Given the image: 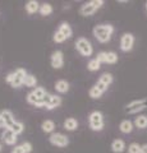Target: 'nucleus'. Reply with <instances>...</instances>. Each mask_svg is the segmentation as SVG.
<instances>
[{"label": "nucleus", "instance_id": "obj_33", "mask_svg": "<svg viewBox=\"0 0 147 153\" xmlns=\"http://www.w3.org/2000/svg\"><path fill=\"white\" fill-rule=\"evenodd\" d=\"M21 146L23 147V149H25V153H31L32 152V144L30 142H23Z\"/></svg>", "mask_w": 147, "mask_h": 153}, {"label": "nucleus", "instance_id": "obj_12", "mask_svg": "<svg viewBox=\"0 0 147 153\" xmlns=\"http://www.w3.org/2000/svg\"><path fill=\"white\" fill-rule=\"evenodd\" d=\"M58 31H59L65 38H70V37H72V35H73L72 27H70V26H69V23H67V22H61Z\"/></svg>", "mask_w": 147, "mask_h": 153}, {"label": "nucleus", "instance_id": "obj_13", "mask_svg": "<svg viewBox=\"0 0 147 153\" xmlns=\"http://www.w3.org/2000/svg\"><path fill=\"white\" fill-rule=\"evenodd\" d=\"M25 9H26V12L28 14H35V13H37L40 10V4H39L37 0H30V1L26 3Z\"/></svg>", "mask_w": 147, "mask_h": 153}, {"label": "nucleus", "instance_id": "obj_28", "mask_svg": "<svg viewBox=\"0 0 147 153\" xmlns=\"http://www.w3.org/2000/svg\"><path fill=\"white\" fill-rule=\"evenodd\" d=\"M100 68H101V64L98 63L96 59L90 60V61H88V64H87V69H88L90 71H97Z\"/></svg>", "mask_w": 147, "mask_h": 153}, {"label": "nucleus", "instance_id": "obj_37", "mask_svg": "<svg viewBox=\"0 0 147 153\" xmlns=\"http://www.w3.org/2000/svg\"><path fill=\"white\" fill-rule=\"evenodd\" d=\"M141 153H147V144L141 146Z\"/></svg>", "mask_w": 147, "mask_h": 153}, {"label": "nucleus", "instance_id": "obj_31", "mask_svg": "<svg viewBox=\"0 0 147 153\" xmlns=\"http://www.w3.org/2000/svg\"><path fill=\"white\" fill-rule=\"evenodd\" d=\"M128 153H141V146L138 143H132L128 146Z\"/></svg>", "mask_w": 147, "mask_h": 153}, {"label": "nucleus", "instance_id": "obj_29", "mask_svg": "<svg viewBox=\"0 0 147 153\" xmlns=\"http://www.w3.org/2000/svg\"><path fill=\"white\" fill-rule=\"evenodd\" d=\"M32 93H34L37 98H40V100H42L45 97V96L47 94V92H46V89L44 88V87H36L34 91H32Z\"/></svg>", "mask_w": 147, "mask_h": 153}, {"label": "nucleus", "instance_id": "obj_18", "mask_svg": "<svg viewBox=\"0 0 147 153\" xmlns=\"http://www.w3.org/2000/svg\"><path fill=\"white\" fill-rule=\"evenodd\" d=\"M77 128H78V121L75 120L74 117H68L67 120L64 121V129L65 130L74 131V130H77Z\"/></svg>", "mask_w": 147, "mask_h": 153}, {"label": "nucleus", "instance_id": "obj_19", "mask_svg": "<svg viewBox=\"0 0 147 153\" xmlns=\"http://www.w3.org/2000/svg\"><path fill=\"white\" fill-rule=\"evenodd\" d=\"M61 105V97L58 94H51V101L49 103V106L46 107V110H54V108H58Z\"/></svg>", "mask_w": 147, "mask_h": 153}, {"label": "nucleus", "instance_id": "obj_40", "mask_svg": "<svg viewBox=\"0 0 147 153\" xmlns=\"http://www.w3.org/2000/svg\"><path fill=\"white\" fill-rule=\"evenodd\" d=\"M0 151H1V144H0Z\"/></svg>", "mask_w": 147, "mask_h": 153}, {"label": "nucleus", "instance_id": "obj_1", "mask_svg": "<svg viewBox=\"0 0 147 153\" xmlns=\"http://www.w3.org/2000/svg\"><path fill=\"white\" fill-rule=\"evenodd\" d=\"M92 33L95 38L101 42V44H106V42L110 41L111 35L114 33V26L109 25V23H104V25H97L93 27Z\"/></svg>", "mask_w": 147, "mask_h": 153}, {"label": "nucleus", "instance_id": "obj_32", "mask_svg": "<svg viewBox=\"0 0 147 153\" xmlns=\"http://www.w3.org/2000/svg\"><path fill=\"white\" fill-rule=\"evenodd\" d=\"M105 55H106V51H101V52H98L95 59H96L100 64H105Z\"/></svg>", "mask_w": 147, "mask_h": 153}, {"label": "nucleus", "instance_id": "obj_7", "mask_svg": "<svg viewBox=\"0 0 147 153\" xmlns=\"http://www.w3.org/2000/svg\"><path fill=\"white\" fill-rule=\"evenodd\" d=\"M133 45H134V36L132 33H124L120 38V50L128 52L133 49Z\"/></svg>", "mask_w": 147, "mask_h": 153}, {"label": "nucleus", "instance_id": "obj_3", "mask_svg": "<svg viewBox=\"0 0 147 153\" xmlns=\"http://www.w3.org/2000/svg\"><path fill=\"white\" fill-rule=\"evenodd\" d=\"M88 123H90V128L93 131H101L105 125L104 121V115L101 111H92L88 116Z\"/></svg>", "mask_w": 147, "mask_h": 153}, {"label": "nucleus", "instance_id": "obj_9", "mask_svg": "<svg viewBox=\"0 0 147 153\" xmlns=\"http://www.w3.org/2000/svg\"><path fill=\"white\" fill-rule=\"evenodd\" d=\"M1 139H3V142H5V144H8V146H14L16 144V142H17V135L14 134L10 129H4V131L1 133Z\"/></svg>", "mask_w": 147, "mask_h": 153}, {"label": "nucleus", "instance_id": "obj_2", "mask_svg": "<svg viewBox=\"0 0 147 153\" xmlns=\"http://www.w3.org/2000/svg\"><path fill=\"white\" fill-rule=\"evenodd\" d=\"M26 75H27L26 69L18 68V69H16V71H13V73H9L5 76V82L8 84H10L13 88H19L21 85H23V82H25Z\"/></svg>", "mask_w": 147, "mask_h": 153}, {"label": "nucleus", "instance_id": "obj_6", "mask_svg": "<svg viewBox=\"0 0 147 153\" xmlns=\"http://www.w3.org/2000/svg\"><path fill=\"white\" fill-rule=\"evenodd\" d=\"M49 142H50L53 146H55V147H60V148L67 147V146L69 144L68 137H67V135H64L63 133H53V134L50 135V138H49Z\"/></svg>", "mask_w": 147, "mask_h": 153}, {"label": "nucleus", "instance_id": "obj_36", "mask_svg": "<svg viewBox=\"0 0 147 153\" xmlns=\"http://www.w3.org/2000/svg\"><path fill=\"white\" fill-rule=\"evenodd\" d=\"M12 153H25V149H23L22 146H16L12 149Z\"/></svg>", "mask_w": 147, "mask_h": 153}, {"label": "nucleus", "instance_id": "obj_30", "mask_svg": "<svg viewBox=\"0 0 147 153\" xmlns=\"http://www.w3.org/2000/svg\"><path fill=\"white\" fill-rule=\"evenodd\" d=\"M53 40H54L55 44H63V42L67 40V38H65L63 35H61L59 31H56V32L54 33V36H53Z\"/></svg>", "mask_w": 147, "mask_h": 153}, {"label": "nucleus", "instance_id": "obj_15", "mask_svg": "<svg viewBox=\"0 0 147 153\" xmlns=\"http://www.w3.org/2000/svg\"><path fill=\"white\" fill-rule=\"evenodd\" d=\"M133 128H134V124L131 120H123L119 125V130L124 134H129L133 131Z\"/></svg>", "mask_w": 147, "mask_h": 153}, {"label": "nucleus", "instance_id": "obj_34", "mask_svg": "<svg viewBox=\"0 0 147 153\" xmlns=\"http://www.w3.org/2000/svg\"><path fill=\"white\" fill-rule=\"evenodd\" d=\"M95 85H96V87H97V89H100L101 91V92L102 93H105L106 92V91H107V85H105V84H104V83H101L100 82V80H97V82L96 83H95Z\"/></svg>", "mask_w": 147, "mask_h": 153}, {"label": "nucleus", "instance_id": "obj_27", "mask_svg": "<svg viewBox=\"0 0 147 153\" xmlns=\"http://www.w3.org/2000/svg\"><path fill=\"white\" fill-rule=\"evenodd\" d=\"M118 61V55L113 51H107L105 55V64H115Z\"/></svg>", "mask_w": 147, "mask_h": 153}, {"label": "nucleus", "instance_id": "obj_8", "mask_svg": "<svg viewBox=\"0 0 147 153\" xmlns=\"http://www.w3.org/2000/svg\"><path fill=\"white\" fill-rule=\"evenodd\" d=\"M50 63H51V66L54 69H61L64 65V54L63 51L60 50H56L51 54V57H50Z\"/></svg>", "mask_w": 147, "mask_h": 153}, {"label": "nucleus", "instance_id": "obj_21", "mask_svg": "<svg viewBox=\"0 0 147 153\" xmlns=\"http://www.w3.org/2000/svg\"><path fill=\"white\" fill-rule=\"evenodd\" d=\"M8 129H10V130H12L14 134H16V135H19V134H22L23 130H25V125H23V123L16 120Z\"/></svg>", "mask_w": 147, "mask_h": 153}, {"label": "nucleus", "instance_id": "obj_26", "mask_svg": "<svg viewBox=\"0 0 147 153\" xmlns=\"http://www.w3.org/2000/svg\"><path fill=\"white\" fill-rule=\"evenodd\" d=\"M102 94H104V93L101 92L100 89H97V87H96V85H95V84H93L92 87L90 88V91H88V96H90V97H91V98H93V100L100 98Z\"/></svg>", "mask_w": 147, "mask_h": 153}, {"label": "nucleus", "instance_id": "obj_39", "mask_svg": "<svg viewBox=\"0 0 147 153\" xmlns=\"http://www.w3.org/2000/svg\"><path fill=\"white\" fill-rule=\"evenodd\" d=\"M146 12H147V3H146Z\"/></svg>", "mask_w": 147, "mask_h": 153}, {"label": "nucleus", "instance_id": "obj_25", "mask_svg": "<svg viewBox=\"0 0 147 153\" xmlns=\"http://www.w3.org/2000/svg\"><path fill=\"white\" fill-rule=\"evenodd\" d=\"M98 80L109 87V85H110V84L114 82V76H113V74H110V73H104V74L100 76V78H98Z\"/></svg>", "mask_w": 147, "mask_h": 153}, {"label": "nucleus", "instance_id": "obj_5", "mask_svg": "<svg viewBox=\"0 0 147 153\" xmlns=\"http://www.w3.org/2000/svg\"><path fill=\"white\" fill-rule=\"evenodd\" d=\"M146 108H147V98H141V100H134V101L125 105L124 111L128 115H133Z\"/></svg>", "mask_w": 147, "mask_h": 153}, {"label": "nucleus", "instance_id": "obj_4", "mask_svg": "<svg viewBox=\"0 0 147 153\" xmlns=\"http://www.w3.org/2000/svg\"><path fill=\"white\" fill-rule=\"evenodd\" d=\"M75 49H77V51L84 57H90L93 54V47L91 45V42L84 37H79L78 40L75 41Z\"/></svg>", "mask_w": 147, "mask_h": 153}, {"label": "nucleus", "instance_id": "obj_10", "mask_svg": "<svg viewBox=\"0 0 147 153\" xmlns=\"http://www.w3.org/2000/svg\"><path fill=\"white\" fill-rule=\"evenodd\" d=\"M96 10H97V9L92 5L91 1H88V3H84V4L81 5L79 14H81V16H83V17H90V16H92V14Z\"/></svg>", "mask_w": 147, "mask_h": 153}, {"label": "nucleus", "instance_id": "obj_20", "mask_svg": "<svg viewBox=\"0 0 147 153\" xmlns=\"http://www.w3.org/2000/svg\"><path fill=\"white\" fill-rule=\"evenodd\" d=\"M55 129V123L53 120H44L41 124V130L44 133H51L53 134Z\"/></svg>", "mask_w": 147, "mask_h": 153}, {"label": "nucleus", "instance_id": "obj_14", "mask_svg": "<svg viewBox=\"0 0 147 153\" xmlns=\"http://www.w3.org/2000/svg\"><path fill=\"white\" fill-rule=\"evenodd\" d=\"M125 143L124 140H122V139H115V140H113L111 143V151L114 153H122V152H124L125 151Z\"/></svg>", "mask_w": 147, "mask_h": 153}, {"label": "nucleus", "instance_id": "obj_38", "mask_svg": "<svg viewBox=\"0 0 147 153\" xmlns=\"http://www.w3.org/2000/svg\"><path fill=\"white\" fill-rule=\"evenodd\" d=\"M0 129H7L5 123H4V121L1 120V117H0Z\"/></svg>", "mask_w": 147, "mask_h": 153}, {"label": "nucleus", "instance_id": "obj_22", "mask_svg": "<svg viewBox=\"0 0 147 153\" xmlns=\"http://www.w3.org/2000/svg\"><path fill=\"white\" fill-rule=\"evenodd\" d=\"M53 5L51 4H49V3H44V4H41L40 5V10H39V13L41 14L42 17H46V16H50L51 13H53Z\"/></svg>", "mask_w": 147, "mask_h": 153}, {"label": "nucleus", "instance_id": "obj_17", "mask_svg": "<svg viewBox=\"0 0 147 153\" xmlns=\"http://www.w3.org/2000/svg\"><path fill=\"white\" fill-rule=\"evenodd\" d=\"M26 100H27V102H28V103L32 105V106H35V107H44V103H42V100L37 98L36 96H35L34 93H32V92H30V93L27 94Z\"/></svg>", "mask_w": 147, "mask_h": 153}, {"label": "nucleus", "instance_id": "obj_11", "mask_svg": "<svg viewBox=\"0 0 147 153\" xmlns=\"http://www.w3.org/2000/svg\"><path fill=\"white\" fill-rule=\"evenodd\" d=\"M0 117H1V120L5 123L7 128H9L14 121H16V119L13 116V112L10 110H3V111H0Z\"/></svg>", "mask_w": 147, "mask_h": 153}, {"label": "nucleus", "instance_id": "obj_23", "mask_svg": "<svg viewBox=\"0 0 147 153\" xmlns=\"http://www.w3.org/2000/svg\"><path fill=\"white\" fill-rule=\"evenodd\" d=\"M134 126H137L138 129H145L147 128V116L146 115H140V116L136 117L134 120Z\"/></svg>", "mask_w": 147, "mask_h": 153}, {"label": "nucleus", "instance_id": "obj_35", "mask_svg": "<svg viewBox=\"0 0 147 153\" xmlns=\"http://www.w3.org/2000/svg\"><path fill=\"white\" fill-rule=\"evenodd\" d=\"M91 4L96 9H100L104 4H105V1H104V0H91Z\"/></svg>", "mask_w": 147, "mask_h": 153}, {"label": "nucleus", "instance_id": "obj_24", "mask_svg": "<svg viewBox=\"0 0 147 153\" xmlns=\"http://www.w3.org/2000/svg\"><path fill=\"white\" fill-rule=\"evenodd\" d=\"M23 84L26 85V87H36L37 84V78L35 75L32 74H27L26 78H25V82H23Z\"/></svg>", "mask_w": 147, "mask_h": 153}, {"label": "nucleus", "instance_id": "obj_16", "mask_svg": "<svg viewBox=\"0 0 147 153\" xmlns=\"http://www.w3.org/2000/svg\"><path fill=\"white\" fill-rule=\"evenodd\" d=\"M55 91L58 93H67L69 91V83L64 79H60L55 83Z\"/></svg>", "mask_w": 147, "mask_h": 153}]
</instances>
